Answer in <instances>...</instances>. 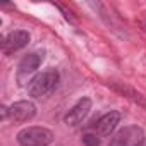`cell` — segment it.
<instances>
[{"label":"cell","mask_w":146,"mask_h":146,"mask_svg":"<svg viewBox=\"0 0 146 146\" xmlns=\"http://www.w3.org/2000/svg\"><path fill=\"white\" fill-rule=\"evenodd\" d=\"M58 79H60V74L55 69H48V70L41 72V74H38L36 78H33L29 81V86H28L29 96H33V98H45V96H48L57 88Z\"/></svg>","instance_id":"obj_1"},{"label":"cell","mask_w":146,"mask_h":146,"mask_svg":"<svg viewBox=\"0 0 146 146\" xmlns=\"http://www.w3.org/2000/svg\"><path fill=\"white\" fill-rule=\"evenodd\" d=\"M17 141L21 146H48L53 141V132L46 127L31 125L19 131Z\"/></svg>","instance_id":"obj_2"},{"label":"cell","mask_w":146,"mask_h":146,"mask_svg":"<svg viewBox=\"0 0 146 146\" xmlns=\"http://www.w3.org/2000/svg\"><path fill=\"white\" fill-rule=\"evenodd\" d=\"M144 141V132L137 125H127L120 129L112 139L108 146H141Z\"/></svg>","instance_id":"obj_3"},{"label":"cell","mask_w":146,"mask_h":146,"mask_svg":"<svg viewBox=\"0 0 146 146\" xmlns=\"http://www.w3.org/2000/svg\"><path fill=\"white\" fill-rule=\"evenodd\" d=\"M35 115H36V107L29 100H21L9 107V119L12 122H28Z\"/></svg>","instance_id":"obj_4"},{"label":"cell","mask_w":146,"mask_h":146,"mask_svg":"<svg viewBox=\"0 0 146 146\" xmlns=\"http://www.w3.org/2000/svg\"><path fill=\"white\" fill-rule=\"evenodd\" d=\"M90 110H91V100L88 96H84V98L78 100L76 105L67 112V115L64 117V122L67 125H79L86 119V115L90 113Z\"/></svg>","instance_id":"obj_5"},{"label":"cell","mask_w":146,"mask_h":146,"mask_svg":"<svg viewBox=\"0 0 146 146\" xmlns=\"http://www.w3.org/2000/svg\"><path fill=\"white\" fill-rule=\"evenodd\" d=\"M29 40H31V36H29L28 31H23V29L12 31V33H9V35L4 38V41H2V52H4L5 55H9V53H12V52H17V50H21V48H24V46L29 43Z\"/></svg>","instance_id":"obj_6"},{"label":"cell","mask_w":146,"mask_h":146,"mask_svg":"<svg viewBox=\"0 0 146 146\" xmlns=\"http://www.w3.org/2000/svg\"><path fill=\"white\" fill-rule=\"evenodd\" d=\"M119 122H120V113L117 110H110V112H107L105 115H102L96 120L95 129H96L98 136H110L115 131Z\"/></svg>","instance_id":"obj_7"},{"label":"cell","mask_w":146,"mask_h":146,"mask_svg":"<svg viewBox=\"0 0 146 146\" xmlns=\"http://www.w3.org/2000/svg\"><path fill=\"white\" fill-rule=\"evenodd\" d=\"M43 62V52H35V53H28L21 62H19V70H17V78L19 81H23L24 76H29L31 72H35L40 64Z\"/></svg>","instance_id":"obj_8"},{"label":"cell","mask_w":146,"mask_h":146,"mask_svg":"<svg viewBox=\"0 0 146 146\" xmlns=\"http://www.w3.org/2000/svg\"><path fill=\"white\" fill-rule=\"evenodd\" d=\"M83 144L84 146H100V137L96 134H91V132H86L83 136Z\"/></svg>","instance_id":"obj_9"},{"label":"cell","mask_w":146,"mask_h":146,"mask_svg":"<svg viewBox=\"0 0 146 146\" xmlns=\"http://www.w3.org/2000/svg\"><path fill=\"white\" fill-rule=\"evenodd\" d=\"M0 115H2V120H5L9 117V107L2 105V108H0Z\"/></svg>","instance_id":"obj_10"}]
</instances>
